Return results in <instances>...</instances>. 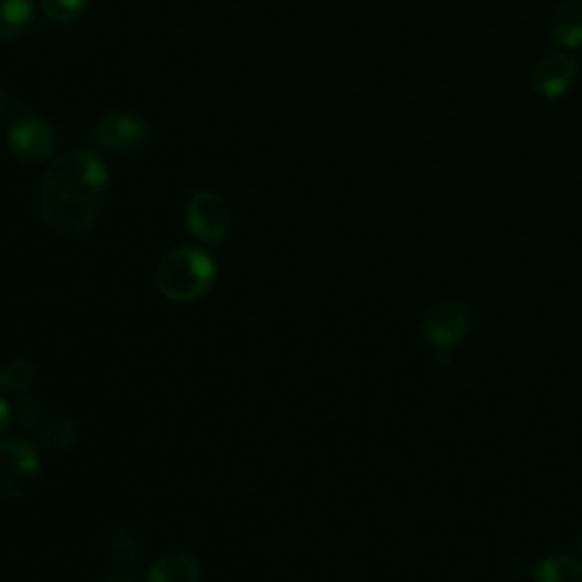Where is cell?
<instances>
[{
  "label": "cell",
  "instance_id": "obj_12",
  "mask_svg": "<svg viewBox=\"0 0 582 582\" xmlns=\"http://www.w3.org/2000/svg\"><path fill=\"white\" fill-rule=\"evenodd\" d=\"M78 440V428L71 419H57L36 434V446L44 453H64Z\"/></svg>",
  "mask_w": 582,
  "mask_h": 582
},
{
  "label": "cell",
  "instance_id": "obj_19",
  "mask_svg": "<svg viewBox=\"0 0 582 582\" xmlns=\"http://www.w3.org/2000/svg\"><path fill=\"white\" fill-rule=\"evenodd\" d=\"M103 582H132V580H103Z\"/></svg>",
  "mask_w": 582,
  "mask_h": 582
},
{
  "label": "cell",
  "instance_id": "obj_9",
  "mask_svg": "<svg viewBox=\"0 0 582 582\" xmlns=\"http://www.w3.org/2000/svg\"><path fill=\"white\" fill-rule=\"evenodd\" d=\"M551 40L562 48H582V0H562L549 21Z\"/></svg>",
  "mask_w": 582,
  "mask_h": 582
},
{
  "label": "cell",
  "instance_id": "obj_11",
  "mask_svg": "<svg viewBox=\"0 0 582 582\" xmlns=\"http://www.w3.org/2000/svg\"><path fill=\"white\" fill-rule=\"evenodd\" d=\"M201 580V567L198 562L187 553H169L160 558L146 582H198Z\"/></svg>",
  "mask_w": 582,
  "mask_h": 582
},
{
  "label": "cell",
  "instance_id": "obj_13",
  "mask_svg": "<svg viewBox=\"0 0 582 582\" xmlns=\"http://www.w3.org/2000/svg\"><path fill=\"white\" fill-rule=\"evenodd\" d=\"M537 582H582V560L571 556H551L537 564Z\"/></svg>",
  "mask_w": 582,
  "mask_h": 582
},
{
  "label": "cell",
  "instance_id": "obj_18",
  "mask_svg": "<svg viewBox=\"0 0 582 582\" xmlns=\"http://www.w3.org/2000/svg\"><path fill=\"white\" fill-rule=\"evenodd\" d=\"M10 414H12L10 403L3 396H0V434H6V430L10 425Z\"/></svg>",
  "mask_w": 582,
  "mask_h": 582
},
{
  "label": "cell",
  "instance_id": "obj_5",
  "mask_svg": "<svg viewBox=\"0 0 582 582\" xmlns=\"http://www.w3.org/2000/svg\"><path fill=\"white\" fill-rule=\"evenodd\" d=\"M8 149L28 164L48 160L57 149V134L48 121L21 112L8 132Z\"/></svg>",
  "mask_w": 582,
  "mask_h": 582
},
{
  "label": "cell",
  "instance_id": "obj_15",
  "mask_svg": "<svg viewBox=\"0 0 582 582\" xmlns=\"http://www.w3.org/2000/svg\"><path fill=\"white\" fill-rule=\"evenodd\" d=\"M107 553L119 567H132L139 560L137 541L123 528H115V532L107 535Z\"/></svg>",
  "mask_w": 582,
  "mask_h": 582
},
{
  "label": "cell",
  "instance_id": "obj_6",
  "mask_svg": "<svg viewBox=\"0 0 582 582\" xmlns=\"http://www.w3.org/2000/svg\"><path fill=\"white\" fill-rule=\"evenodd\" d=\"M149 134V123L146 119L134 112V109H115L94 128V139L105 151L112 153H126L137 149V146Z\"/></svg>",
  "mask_w": 582,
  "mask_h": 582
},
{
  "label": "cell",
  "instance_id": "obj_20",
  "mask_svg": "<svg viewBox=\"0 0 582 582\" xmlns=\"http://www.w3.org/2000/svg\"><path fill=\"white\" fill-rule=\"evenodd\" d=\"M578 549H580V556H582V535H580V541H578Z\"/></svg>",
  "mask_w": 582,
  "mask_h": 582
},
{
  "label": "cell",
  "instance_id": "obj_17",
  "mask_svg": "<svg viewBox=\"0 0 582 582\" xmlns=\"http://www.w3.org/2000/svg\"><path fill=\"white\" fill-rule=\"evenodd\" d=\"M14 410H17V417H19V423L23 428H34L36 421H40V403H36V398L30 394V391H23L19 394L17 403H14Z\"/></svg>",
  "mask_w": 582,
  "mask_h": 582
},
{
  "label": "cell",
  "instance_id": "obj_8",
  "mask_svg": "<svg viewBox=\"0 0 582 582\" xmlns=\"http://www.w3.org/2000/svg\"><path fill=\"white\" fill-rule=\"evenodd\" d=\"M471 327L468 310L457 301L436 303L423 316L421 333L434 348H453L460 344Z\"/></svg>",
  "mask_w": 582,
  "mask_h": 582
},
{
  "label": "cell",
  "instance_id": "obj_1",
  "mask_svg": "<svg viewBox=\"0 0 582 582\" xmlns=\"http://www.w3.org/2000/svg\"><path fill=\"white\" fill-rule=\"evenodd\" d=\"M109 171L100 155L71 149L53 160L42 180L44 222L60 235L89 230L103 212Z\"/></svg>",
  "mask_w": 582,
  "mask_h": 582
},
{
  "label": "cell",
  "instance_id": "obj_4",
  "mask_svg": "<svg viewBox=\"0 0 582 582\" xmlns=\"http://www.w3.org/2000/svg\"><path fill=\"white\" fill-rule=\"evenodd\" d=\"M187 230L203 244H222L230 230L228 203L214 192H198L185 205Z\"/></svg>",
  "mask_w": 582,
  "mask_h": 582
},
{
  "label": "cell",
  "instance_id": "obj_16",
  "mask_svg": "<svg viewBox=\"0 0 582 582\" xmlns=\"http://www.w3.org/2000/svg\"><path fill=\"white\" fill-rule=\"evenodd\" d=\"M91 6V0H42L44 12L57 23L78 21Z\"/></svg>",
  "mask_w": 582,
  "mask_h": 582
},
{
  "label": "cell",
  "instance_id": "obj_7",
  "mask_svg": "<svg viewBox=\"0 0 582 582\" xmlns=\"http://www.w3.org/2000/svg\"><path fill=\"white\" fill-rule=\"evenodd\" d=\"M580 76V64L569 53H551L541 57L530 73V87L539 98L558 100L567 96Z\"/></svg>",
  "mask_w": 582,
  "mask_h": 582
},
{
  "label": "cell",
  "instance_id": "obj_14",
  "mask_svg": "<svg viewBox=\"0 0 582 582\" xmlns=\"http://www.w3.org/2000/svg\"><path fill=\"white\" fill-rule=\"evenodd\" d=\"M34 380H36V369L25 359L10 362L3 369H0V389L10 391V394L30 391Z\"/></svg>",
  "mask_w": 582,
  "mask_h": 582
},
{
  "label": "cell",
  "instance_id": "obj_2",
  "mask_svg": "<svg viewBox=\"0 0 582 582\" xmlns=\"http://www.w3.org/2000/svg\"><path fill=\"white\" fill-rule=\"evenodd\" d=\"M216 260L203 248L180 246L164 255L155 271L158 289L173 303H192L203 299L214 287Z\"/></svg>",
  "mask_w": 582,
  "mask_h": 582
},
{
  "label": "cell",
  "instance_id": "obj_10",
  "mask_svg": "<svg viewBox=\"0 0 582 582\" xmlns=\"http://www.w3.org/2000/svg\"><path fill=\"white\" fill-rule=\"evenodd\" d=\"M36 17L34 0H0V42L23 36Z\"/></svg>",
  "mask_w": 582,
  "mask_h": 582
},
{
  "label": "cell",
  "instance_id": "obj_3",
  "mask_svg": "<svg viewBox=\"0 0 582 582\" xmlns=\"http://www.w3.org/2000/svg\"><path fill=\"white\" fill-rule=\"evenodd\" d=\"M42 478L40 451L23 436H10L0 442V498L23 500Z\"/></svg>",
  "mask_w": 582,
  "mask_h": 582
}]
</instances>
